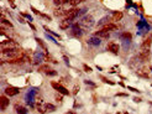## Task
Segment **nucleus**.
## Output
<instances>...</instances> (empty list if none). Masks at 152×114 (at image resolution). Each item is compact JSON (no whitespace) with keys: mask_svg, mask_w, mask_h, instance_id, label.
Instances as JSON below:
<instances>
[{"mask_svg":"<svg viewBox=\"0 0 152 114\" xmlns=\"http://www.w3.org/2000/svg\"><path fill=\"white\" fill-rule=\"evenodd\" d=\"M79 25L83 26V27H87V29H90L93 25H94V17L90 16V15H87L84 17H82V20L79 21Z\"/></svg>","mask_w":152,"mask_h":114,"instance_id":"nucleus-2","label":"nucleus"},{"mask_svg":"<svg viewBox=\"0 0 152 114\" xmlns=\"http://www.w3.org/2000/svg\"><path fill=\"white\" fill-rule=\"evenodd\" d=\"M137 76L139 77H142V78H150V71H148V67H141L137 69Z\"/></svg>","mask_w":152,"mask_h":114,"instance_id":"nucleus-10","label":"nucleus"},{"mask_svg":"<svg viewBox=\"0 0 152 114\" xmlns=\"http://www.w3.org/2000/svg\"><path fill=\"white\" fill-rule=\"evenodd\" d=\"M1 56L3 58H8L9 61V60H14V58H17V57L24 56V51L20 47L11 48V50H1Z\"/></svg>","mask_w":152,"mask_h":114,"instance_id":"nucleus-1","label":"nucleus"},{"mask_svg":"<svg viewBox=\"0 0 152 114\" xmlns=\"http://www.w3.org/2000/svg\"><path fill=\"white\" fill-rule=\"evenodd\" d=\"M135 102H141V98H135Z\"/></svg>","mask_w":152,"mask_h":114,"instance_id":"nucleus-33","label":"nucleus"},{"mask_svg":"<svg viewBox=\"0 0 152 114\" xmlns=\"http://www.w3.org/2000/svg\"><path fill=\"white\" fill-rule=\"evenodd\" d=\"M83 1H85V0H72L71 5H72V6H75V5H78V4H81V3H83Z\"/></svg>","mask_w":152,"mask_h":114,"instance_id":"nucleus-23","label":"nucleus"},{"mask_svg":"<svg viewBox=\"0 0 152 114\" xmlns=\"http://www.w3.org/2000/svg\"><path fill=\"white\" fill-rule=\"evenodd\" d=\"M79 26H81L79 24H75V25H73V26H72V31H71L72 36H74V37H79V36L83 34V31L81 30V27H79Z\"/></svg>","mask_w":152,"mask_h":114,"instance_id":"nucleus-11","label":"nucleus"},{"mask_svg":"<svg viewBox=\"0 0 152 114\" xmlns=\"http://www.w3.org/2000/svg\"><path fill=\"white\" fill-rule=\"evenodd\" d=\"M54 109H56V107H54L53 104H47V110H48V112H53Z\"/></svg>","mask_w":152,"mask_h":114,"instance_id":"nucleus-25","label":"nucleus"},{"mask_svg":"<svg viewBox=\"0 0 152 114\" xmlns=\"http://www.w3.org/2000/svg\"><path fill=\"white\" fill-rule=\"evenodd\" d=\"M40 71H41V72H45V73L47 74L48 72H51V67H50L48 65H43V66L40 67Z\"/></svg>","mask_w":152,"mask_h":114,"instance_id":"nucleus-20","label":"nucleus"},{"mask_svg":"<svg viewBox=\"0 0 152 114\" xmlns=\"http://www.w3.org/2000/svg\"><path fill=\"white\" fill-rule=\"evenodd\" d=\"M83 67H84V69H85V71H87V72H91V68H90V67H88V66H87V65H84V66H83Z\"/></svg>","mask_w":152,"mask_h":114,"instance_id":"nucleus-28","label":"nucleus"},{"mask_svg":"<svg viewBox=\"0 0 152 114\" xmlns=\"http://www.w3.org/2000/svg\"><path fill=\"white\" fill-rule=\"evenodd\" d=\"M101 80H103L104 82H106V83H109V84H111V86L114 84V82H112V81H110V80H108V78H105V77H103V76H101Z\"/></svg>","mask_w":152,"mask_h":114,"instance_id":"nucleus-26","label":"nucleus"},{"mask_svg":"<svg viewBox=\"0 0 152 114\" xmlns=\"http://www.w3.org/2000/svg\"><path fill=\"white\" fill-rule=\"evenodd\" d=\"M77 92H78V86H75V88H74L73 93H74V94H77Z\"/></svg>","mask_w":152,"mask_h":114,"instance_id":"nucleus-31","label":"nucleus"},{"mask_svg":"<svg viewBox=\"0 0 152 114\" xmlns=\"http://www.w3.org/2000/svg\"><path fill=\"white\" fill-rule=\"evenodd\" d=\"M112 20V17H110V16H105V17H103L101 20L99 21V26H105V25H108V24H110V21Z\"/></svg>","mask_w":152,"mask_h":114,"instance_id":"nucleus-14","label":"nucleus"},{"mask_svg":"<svg viewBox=\"0 0 152 114\" xmlns=\"http://www.w3.org/2000/svg\"><path fill=\"white\" fill-rule=\"evenodd\" d=\"M36 41H37V42H39V44L42 46V48H43V50H46V45L42 42V40H40V39H36Z\"/></svg>","mask_w":152,"mask_h":114,"instance_id":"nucleus-27","label":"nucleus"},{"mask_svg":"<svg viewBox=\"0 0 152 114\" xmlns=\"http://www.w3.org/2000/svg\"><path fill=\"white\" fill-rule=\"evenodd\" d=\"M122 16H124V14L121 11H115V12H114V15H112V20L114 21H120L121 19H122Z\"/></svg>","mask_w":152,"mask_h":114,"instance_id":"nucleus-17","label":"nucleus"},{"mask_svg":"<svg viewBox=\"0 0 152 114\" xmlns=\"http://www.w3.org/2000/svg\"><path fill=\"white\" fill-rule=\"evenodd\" d=\"M131 37H132V35H131V32H124V34H121V39L122 40H131Z\"/></svg>","mask_w":152,"mask_h":114,"instance_id":"nucleus-21","label":"nucleus"},{"mask_svg":"<svg viewBox=\"0 0 152 114\" xmlns=\"http://www.w3.org/2000/svg\"><path fill=\"white\" fill-rule=\"evenodd\" d=\"M66 14V11H62V9H56L54 10V15H57V16H61V15H64Z\"/></svg>","mask_w":152,"mask_h":114,"instance_id":"nucleus-22","label":"nucleus"},{"mask_svg":"<svg viewBox=\"0 0 152 114\" xmlns=\"http://www.w3.org/2000/svg\"><path fill=\"white\" fill-rule=\"evenodd\" d=\"M9 104H10V101H9L8 97H5V96H1V97H0V109H1V110H5V109L8 108Z\"/></svg>","mask_w":152,"mask_h":114,"instance_id":"nucleus-12","label":"nucleus"},{"mask_svg":"<svg viewBox=\"0 0 152 114\" xmlns=\"http://www.w3.org/2000/svg\"><path fill=\"white\" fill-rule=\"evenodd\" d=\"M37 110H39L40 113H42V114L46 113V112H48V110H47V104H45L42 101H40L39 104H37Z\"/></svg>","mask_w":152,"mask_h":114,"instance_id":"nucleus-13","label":"nucleus"},{"mask_svg":"<svg viewBox=\"0 0 152 114\" xmlns=\"http://www.w3.org/2000/svg\"><path fill=\"white\" fill-rule=\"evenodd\" d=\"M19 93H20V89H19L17 87L10 86V87H8L5 89V94H6V96H9V97H14V96H16V94H19Z\"/></svg>","mask_w":152,"mask_h":114,"instance_id":"nucleus-9","label":"nucleus"},{"mask_svg":"<svg viewBox=\"0 0 152 114\" xmlns=\"http://www.w3.org/2000/svg\"><path fill=\"white\" fill-rule=\"evenodd\" d=\"M69 26H71V20H68V19H66V20H63V21L60 23V27L62 30H67Z\"/></svg>","mask_w":152,"mask_h":114,"instance_id":"nucleus-16","label":"nucleus"},{"mask_svg":"<svg viewBox=\"0 0 152 114\" xmlns=\"http://www.w3.org/2000/svg\"><path fill=\"white\" fill-rule=\"evenodd\" d=\"M61 1H62V0H54V3H56V4H60Z\"/></svg>","mask_w":152,"mask_h":114,"instance_id":"nucleus-32","label":"nucleus"},{"mask_svg":"<svg viewBox=\"0 0 152 114\" xmlns=\"http://www.w3.org/2000/svg\"><path fill=\"white\" fill-rule=\"evenodd\" d=\"M81 14V11H79V9H77V8H72V9H69V10H67L66 11V17L68 19V20H73V19H75L78 15Z\"/></svg>","mask_w":152,"mask_h":114,"instance_id":"nucleus-3","label":"nucleus"},{"mask_svg":"<svg viewBox=\"0 0 152 114\" xmlns=\"http://www.w3.org/2000/svg\"><path fill=\"white\" fill-rule=\"evenodd\" d=\"M47 74H48V76H56V74H57V72H56V71H51V72H48Z\"/></svg>","mask_w":152,"mask_h":114,"instance_id":"nucleus-29","label":"nucleus"},{"mask_svg":"<svg viewBox=\"0 0 152 114\" xmlns=\"http://www.w3.org/2000/svg\"><path fill=\"white\" fill-rule=\"evenodd\" d=\"M16 112H17V114H26L27 113V109L25 108V107H22V105H16Z\"/></svg>","mask_w":152,"mask_h":114,"instance_id":"nucleus-19","label":"nucleus"},{"mask_svg":"<svg viewBox=\"0 0 152 114\" xmlns=\"http://www.w3.org/2000/svg\"><path fill=\"white\" fill-rule=\"evenodd\" d=\"M106 50H108V51H110V52H111V53H114V55H118V53H119L120 47H119V45H118L116 42H109V44L106 45Z\"/></svg>","mask_w":152,"mask_h":114,"instance_id":"nucleus-8","label":"nucleus"},{"mask_svg":"<svg viewBox=\"0 0 152 114\" xmlns=\"http://www.w3.org/2000/svg\"><path fill=\"white\" fill-rule=\"evenodd\" d=\"M1 27H9V29H11V27H12V24H11L10 21H8L5 17H1Z\"/></svg>","mask_w":152,"mask_h":114,"instance_id":"nucleus-18","label":"nucleus"},{"mask_svg":"<svg viewBox=\"0 0 152 114\" xmlns=\"http://www.w3.org/2000/svg\"><path fill=\"white\" fill-rule=\"evenodd\" d=\"M116 114H122V113H119V112H118V113H116Z\"/></svg>","mask_w":152,"mask_h":114,"instance_id":"nucleus-34","label":"nucleus"},{"mask_svg":"<svg viewBox=\"0 0 152 114\" xmlns=\"http://www.w3.org/2000/svg\"><path fill=\"white\" fill-rule=\"evenodd\" d=\"M62 96H63V94H61V93L57 94V96H56V101H57V102H62V101H63V97H62Z\"/></svg>","mask_w":152,"mask_h":114,"instance_id":"nucleus-24","label":"nucleus"},{"mask_svg":"<svg viewBox=\"0 0 152 114\" xmlns=\"http://www.w3.org/2000/svg\"><path fill=\"white\" fill-rule=\"evenodd\" d=\"M151 44H152V34L147 35V36L145 37V39H143V41H142V44H141V47H140V48H146V50H150Z\"/></svg>","mask_w":152,"mask_h":114,"instance_id":"nucleus-7","label":"nucleus"},{"mask_svg":"<svg viewBox=\"0 0 152 114\" xmlns=\"http://www.w3.org/2000/svg\"><path fill=\"white\" fill-rule=\"evenodd\" d=\"M51 86L57 91V92H60L61 94H63V96H68V94H69V92H68V89H66L63 86H61L60 83H57V82H52L51 83Z\"/></svg>","mask_w":152,"mask_h":114,"instance_id":"nucleus-5","label":"nucleus"},{"mask_svg":"<svg viewBox=\"0 0 152 114\" xmlns=\"http://www.w3.org/2000/svg\"><path fill=\"white\" fill-rule=\"evenodd\" d=\"M148 58H150V50L140 48V52H139V60H140L141 62H146Z\"/></svg>","mask_w":152,"mask_h":114,"instance_id":"nucleus-6","label":"nucleus"},{"mask_svg":"<svg viewBox=\"0 0 152 114\" xmlns=\"http://www.w3.org/2000/svg\"><path fill=\"white\" fill-rule=\"evenodd\" d=\"M0 46H1V50H11V48H16L19 47L16 42L11 41V40H5L3 41L1 44H0Z\"/></svg>","mask_w":152,"mask_h":114,"instance_id":"nucleus-4","label":"nucleus"},{"mask_svg":"<svg viewBox=\"0 0 152 114\" xmlns=\"http://www.w3.org/2000/svg\"><path fill=\"white\" fill-rule=\"evenodd\" d=\"M119 96H120V97H129L127 94H125V93H119V94H118V97H119Z\"/></svg>","mask_w":152,"mask_h":114,"instance_id":"nucleus-30","label":"nucleus"},{"mask_svg":"<svg viewBox=\"0 0 152 114\" xmlns=\"http://www.w3.org/2000/svg\"><path fill=\"white\" fill-rule=\"evenodd\" d=\"M88 44L91 45V46H99V45H100V40L95 36V37H91V39H89V40H88Z\"/></svg>","mask_w":152,"mask_h":114,"instance_id":"nucleus-15","label":"nucleus"}]
</instances>
